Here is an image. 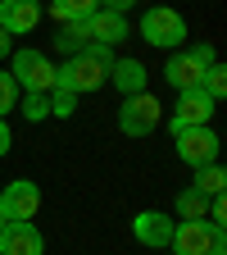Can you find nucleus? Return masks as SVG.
Here are the masks:
<instances>
[{"label":"nucleus","mask_w":227,"mask_h":255,"mask_svg":"<svg viewBox=\"0 0 227 255\" xmlns=\"http://www.w3.org/2000/svg\"><path fill=\"white\" fill-rule=\"evenodd\" d=\"M114 46H86L82 55H69L55 69V87L59 91H73V96H86V91H100L109 82V69H114Z\"/></svg>","instance_id":"nucleus-1"},{"label":"nucleus","mask_w":227,"mask_h":255,"mask_svg":"<svg viewBox=\"0 0 227 255\" xmlns=\"http://www.w3.org/2000/svg\"><path fill=\"white\" fill-rule=\"evenodd\" d=\"M214 59H218V55H214V46H209V41L191 46V50H177V55L164 64V82H168V87H177V91H196V87L205 82V69H209Z\"/></svg>","instance_id":"nucleus-2"},{"label":"nucleus","mask_w":227,"mask_h":255,"mask_svg":"<svg viewBox=\"0 0 227 255\" xmlns=\"http://www.w3.org/2000/svg\"><path fill=\"white\" fill-rule=\"evenodd\" d=\"M141 41L154 46V50H177L186 41V18L168 5H154L141 14Z\"/></svg>","instance_id":"nucleus-3"},{"label":"nucleus","mask_w":227,"mask_h":255,"mask_svg":"<svg viewBox=\"0 0 227 255\" xmlns=\"http://www.w3.org/2000/svg\"><path fill=\"white\" fill-rule=\"evenodd\" d=\"M159 119H164V105L154 101L150 91H137V96H123V110H118V128L127 137H150Z\"/></svg>","instance_id":"nucleus-4"},{"label":"nucleus","mask_w":227,"mask_h":255,"mask_svg":"<svg viewBox=\"0 0 227 255\" xmlns=\"http://www.w3.org/2000/svg\"><path fill=\"white\" fill-rule=\"evenodd\" d=\"M168 246H173V255H227L223 233L209 228L205 219H196V223H177Z\"/></svg>","instance_id":"nucleus-5"},{"label":"nucleus","mask_w":227,"mask_h":255,"mask_svg":"<svg viewBox=\"0 0 227 255\" xmlns=\"http://www.w3.org/2000/svg\"><path fill=\"white\" fill-rule=\"evenodd\" d=\"M173 141H177V155L186 159L191 169H200V164H218V132L205 123V128H173Z\"/></svg>","instance_id":"nucleus-6"},{"label":"nucleus","mask_w":227,"mask_h":255,"mask_svg":"<svg viewBox=\"0 0 227 255\" xmlns=\"http://www.w3.org/2000/svg\"><path fill=\"white\" fill-rule=\"evenodd\" d=\"M41 210V187L27 182V178H14L5 191H0V214H5V223H32Z\"/></svg>","instance_id":"nucleus-7"},{"label":"nucleus","mask_w":227,"mask_h":255,"mask_svg":"<svg viewBox=\"0 0 227 255\" xmlns=\"http://www.w3.org/2000/svg\"><path fill=\"white\" fill-rule=\"evenodd\" d=\"M9 78H14L23 91H55V64H50L41 50H14Z\"/></svg>","instance_id":"nucleus-8"},{"label":"nucleus","mask_w":227,"mask_h":255,"mask_svg":"<svg viewBox=\"0 0 227 255\" xmlns=\"http://www.w3.org/2000/svg\"><path fill=\"white\" fill-rule=\"evenodd\" d=\"M214 105H218V101H209L200 87H196V91H182V96H177V110H173V119H168V128H205V123L214 119Z\"/></svg>","instance_id":"nucleus-9"},{"label":"nucleus","mask_w":227,"mask_h":255,"mask_svg":"<svg viewBox=\"0 0 227 255\" xmlns=\"http://www.w3.org/2000/svg\"><path fill=\"white\" fill-rule=\"evenodd\" d=\"M41 23V0H0V32L23 37Z\"/></svg>","instance_id":"nucleus-10"},{"label":"nucleus","mask_w":227,"mask_h":255,"mask_svg":"<svg viewBox=\"0 0 227 255\" xmlns=\"http://www.w3.org/2000/svg\"><path fill=\"white\" fill-rule=\"evenodd\" d=\"M173 228H177V223L164 219L159 210H141V214L132 219V237H137L141 246H154V251H164V246L173 242Z\"/></svg>","instance_id":"nucleus-11"},{"label":"nucleus","mask_w":227,"mask_h":255,"mask_svg":"<svg viewBox=\"0 0 227 255\" xmlns=\"http://www.w3.org/2000/svg\"><path fill=\"white\" fill-rule=\"evenodd\" d=\"M0 255H46V237L32 223H5L0 228Z\"/></svg>","instance_id":"nucleus-12"},{"label":"nucleus","mask_w":227,"mask_h":255,"mask_svg":"<svg viewBox=\"0 0 227 255\" xmlns=\"http://www.w3.org/2000/svg\"><path fill=\"white\" fill-rule=\"evenodd\" d=\"M86 23H91V41H95V46H114V41H123V37H127V14L95 9Z\"/></svg>","instance_id":"nucleus-13"},{"label":"nucleus","mask_w":227,"mask_h":255,"mask_svg":"<svg viewBox=\"0 0 227 255\" xmlns=\"http://www.w3.org/2000/svg\"><path fill=\"white\" fill-rule=\"evenodd\" d=\"M109 82H114L123 96H137V91H146L150 73H146V64H141V59H114V69H109Z\"/></svg>","instance_id":"nucleus-14"},{"label":"nucleus","mask_w":227,"mask_h":255,"mask_svg":"<svg viewBox=\"0 0 227 255\" xmlns=\"http://www.w3.org/2000/svg\"><path fill=\"white\" fill-rule=\"evenodd\" d=\"M50 18L64 27V23H77V18H91L95 9H100V0H46Z\"/></svg>","instance_id":"nucleus-15"},{"label":"nucleus","mask_w":227,"mask_h":255,"mask_svg":"<svg viewBox=\"0 0 227 255\" xmlns=\"http://www.w3.org/2000/svg\"><path fill=\"white\" fill-rule=\"evenodd\" d=\"M86 46H91V23H86V18L64 23V27H59V37H55V50H64V55H82Z\"/></svg>","instance_id":"nucleus-16"},{"label":"nucleus","mask_w":227,"mask_h":255,"mask_svg":"<svg viewBox=\"0 0 227 255\" xmlns=\"http://www.w3.org/2000/svg\"><path fill=\"white\" fill-rule=\"evenodd\" d=\"M209 214V196H200L196 187H182L177 191V219L182 223H196V219H205Z\"/></svg>","instance_id":"nucleus-17"},{"label":"nucleus","mask_w":227,"mask_h":255,"mask_svg":"<svg viewBox=\"0 0 227 255\" xmlns=\"http://www.w3.org/2000/svg\"><path fill=\"white\" fill-rule=\"evenodd\" d=\"M191 187H196L200 196H223V191H227V173H223V164H200Z\"/></svg>","instance_id":"nucleus-18"},{"label":"nucleus","mask_w":227,"mask_h":255,"mask_svg":"<svg viewBox=\"0 0 227 255\" xmlns=\"http://www.w3.org/2000/svg\"><path fill=\"white\" fill-rule=\"evenodd\" d=\"M23 119H27V123L50 119V91H27V96H23Z\"/></svg>","instance_id":"nucleus-19"},{"label":"nucleus","mask_w":227,"mask_h":255,"mask_svg":"<svg viewBox=\"0 0 227 255\" xmlns=\"http://www.w3.org/2000/svg\"><path fill=\"white\" fill-rule=\"evenodd\" d=\"M200 91L209 96V101H223V91H227V69H223L218 59L205 69V82H200Z\"/></svg>","instance_id":"nucleus-20"},{"label":"nucleus","mask_w":227,"mask_h":255,"mask_svg":"<svg viewBox=\"0 0 227 255\" xmlns=\"http://www.w3.org/2000/svg\"><path fill=\"white\" fill-rule=\"evenodd\" d=\"M14 105H18V82H14L5 69H0V119H5Z\"/></svg>","instance_id":"nucleus-21"},{"label":"nucleus","mask_w":227,"mask_h":255,"mask_svg":"<svg viewBox=\"0 0 227 255\" xmlns=\"http://www.w3.org/2000/svg\"><path fill=\"white\" fill-rule=\"evenodd\" d=\"M73 110H77V96H73V91H59V87H55V91H50V114H55V119H69Z\"/></svg>","instance_id":"nucleus-22"},{"label":"nucleus","mask_w":227,"mask_h":255,"mask_svg":"<svg viewBox=\"0 0 227 255\" xmlns=\"http://www.w3.org/2000/svg\"><path fill=\"white\" fill-rule=\"evenodd\" d=\"M9 146H14V132H9V123H5V119H0V159H5V155H9Z\"/></svg>","instance_id":"nucleus-23"},{"label":"nucleus","mask_w":227,"mask_h":255,"mask_svg":"<svg viewBox=\"0 0 227 255\" xmlns=\"http://www.w3.org/2000/svg\"><path fill=\"white\" fill-rule=\"evenodd\" d=\"M137 0H100V9H114V14H127Z\"/></svg>","instance_id":"nucleus-24"},{"label":"nucleus","mask_w":227,"mask_h":255,"mask_svg":"<svg viewBox=\"0 0 227 255\" xmlns=\"http://www.w3.org/2000/svg\"><path fill=\"white\" fill-rule=\"evenodd\" d=\"M5 55H14V46H9V32H0V59Z\"/></svg>","instance_id":"nucleus-25"},{"label":"nucleus","mask_w":227,"mask_h":255,"mask_svg":"<svg viewBox=\"0 0 227 255\" xmlns=\"http://www.w3.org/2000/svg\"><path fill=\"white\" fill-rule=\"evenodd\" d=\"M0 228H5V214H0Z\"/></svg>","instance_id":"nucleus-26"}]
</instances>
